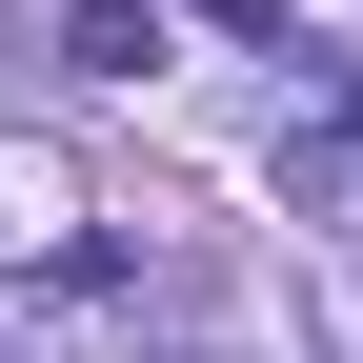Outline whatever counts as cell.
I'll list each match as a JSON object with an SVG mask.
<instances>
[{"mask_svg": "<svg viewBox=\"0 0 363 363\" xmlns=\"http://www.w3.org/2000/svg\"><path fill=\"white\" fill-rule=\"evenodd\" d=\"M283 182H303V202H363V101H323V121H303V142H283Z\"/></svg>", "mask_w": 363, "mask_h": 363, "instance_id": "obj_3", "label": "cell"}, {"mask_svg": "<svg viewBox=\"0 0 363 363\" xmlns=\"http://www.w3.org/2000/svg\"><path fill=\"white\" fill-rule=\"evenodd\" d=\"M81 222H101V202H81V162H61V142H0V262H61Z\"/></svg>", "mask_w": 363, "mask_h": 363, "instance_id": "obj_1", "label": "cell"}, {"mask_svg": "<svg viewBox=\"0 0 363 363\" xmlns=\"http://www.w3.org/2000/svg\"><path fill=\"white\" fill-rule=\"evenodd\" d=\"M61 61H81V81H142V61H162V21H142V0H81V21H61Z\"/></svg>", "mask_w": 363, "mask_h": 363, "instance_id": "obj_2", "label": "cell"}]
</instances>
